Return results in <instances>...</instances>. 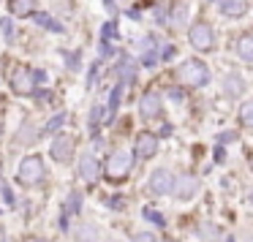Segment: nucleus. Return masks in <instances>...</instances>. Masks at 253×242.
Here are the masks:
<instances>
[{"label":"nucleus","mask_w":253,"mask_h":242,"mask_svg":"<svg viewBox=\"0 0 253 242\" xmlns=\"http://www.w3.org/2000/svg\"><path fill=\"white\" fill-rule=\"evenodd\" d=\"M180 79L188 87H202V84L210 82V68L199 60H185L180 66Z\"/></svg>","instance_id":"obj_1"},{"label":"nucleus","mask_w":253,"mask_h":242,"mask_svg":"<svg viewBox=\"0 0 253 242\" xmlns=\"http://www.w3.org/2000/svg\"><path fill=\"white\" fill-rule=\"evenodd\" d=\"M17 177H19V182H25V185H39V182L44 180V161H41L39 155H28V158H22Z\"/></svg>","instance_id":"obj_2"},{"label":"nucleus","mask_w":253,"mask_h":242,"mask_svg":"<svg viewBox=\"0 0 253 242\" xmlns=\"http://www.w3.org/2000/svg\"><path fill=\"white\" fill-rule=\"evenodd\" d=\"M174 182H177V177L169 169H155L150 174V191L155 196H169V193H174Z\"/></svg>","instance_id":"obj_3"},{"label":"nucleus","mask_w":253,"mask_h":242,"mask_svg":"<svg viewBox=\"0 0 253 242\" xmlns=\"http://www.w3.org/2000/svg\"><path fill=\"white\" fill-rule=\"evenodd\" d=\"M188 36H191V44L196 46V49H202V52H210L215 46V33H212V28H210L207 22L193 25Z\"/></svg>","instance_id":"obj_4"},{"label":"nucleus","mask_w":253,"mask_h":242,"mask_svg":"<svg viewBox=\"0 0 253 242\" xmlns=\"http://www.w3.org/2000/svg\"><path fill=\"white\" fill-rule=\"evenodd\" d=\"M131 153H126V150H117V153H112L109 163H106V174L109 177H126L128 171H131Z\"/></svg>","instance_id":"obj_5"},{"label":"nucleus","mask_w":253,"mask_h":242,"mask_svg":"<svg viewBox=\"0 0 253 242\" xmlns=\"http://www.w3.org/2000/svg\"><path fill=\"white\" fill-rule=\"evenodd\" d=\"M11 87L17 95H30L36 90V71H28V68H19L11 77Z\"/></svg>","instance_id":"obj_6"},{"label":"nucleus","mask_w":253,"mask_h":242,"mask_svg":"<svg viewBox=\"0 0 253 242\" xmlns=\"http://www.w3.org/2000/svg\"><path fill=\"white\" fill-rule=\"evenodd\" d=\"M49 153H52V158L57 161V163H68V161L74 158V139L71 136H57L55 142H52V147H49Z\"/></svg>","instance_id":"obj_7"},{"label":"nucleus","mask_w":253,"mask_h":242,"mask_svg":"<svg viewBox=\"0 0 253 242\" xmlns=\"http://www.w3.org/2000/svg\"><path fill=\"white\" fill-rule=\"evenodd\" d=\"M196 191H199V182H196V177H193V174L177 177V182H174V196L180 199V202L193 199V196H196Z\"/></svg>","instance_id":"obj_8"},{"label":"nucleus","mask_w":253,"mask_h":242,"mask_svg":"<svg viewBox=\"0 0 253 242\" xmlns=\"http://www.w3.org/2000/svg\"><path fill=\"white\" fill-rule=\"evenodd\" d=\"M98 174H101V166H98V161H95V155L84 153L82 158H79V177H82L84 182H95Z\"/></svg>","instance_id":"obj_9"},{"label":"nucleus","mask_w":253,"mask_h":242,"mask_svg":"<svg viewBox=\"0 0 253 242\" xmlns=\"http://www.w3.org/2000/svg\"><path fill=\"white\" fill-rule=\"evenodd\" d=\"M139 115L153 120V117L161 115V95L158 93H144L142 101H139Z\"/></svg>","instance_id":"obj_10"},{"label":"nucleus","mask_w":253,"mask_h":242,"mask_svg":"<svg viewBox=\"0 0 253 242\" xmlns=\"http://www.w3.org/2000/svg\"><path fill=\"white\" fill-rule=\"evenodd\" d=\"M155 150H158V139H155L153 133H142V136L136 139V155L139 158H153Z\"/></svg>","instance_id":"obj_11"},{"label":"nucleus","mask_w":253,"mask_h":242,"mask_svg":"<svg viewBox=\"0 0 253 242\" xmlns=\"http://www.w3.org/2000/svg\"><path fill=\"white\" fill-rule=\"evenodd\" d=\"M82 209V193L79 191H71L66 199V207H63V229L68 226V215H77Z\"/></svg>","instance_id":"obj_12"},{"label":"nucleus","mask_w":253,"mask_h":242,"mask_svg":"<svg viewBox=\"0 0 253 242\" xmlns=\"http://www.w3.org/2000/svg\"><path fill=\"white\" fill-rule=\"evenodd\" d=\"M74 240L77 242H98V226L79 223L77 229H74Z\"/></svg>","instance_id":"obj_13"},{"label":"nucleus","mask_w":253,"mask_h":242,"mask_svg":"<svg viewBox=\"0 0 253 242\" xmlns=\"http://www.w3.org/2000/svg\"><path fill=\"white\" fill-rule=\"evenodd\" d=\"M245 0H220V11L226 17H242L245 14Z\"/></svg>","instance_id":"obj_14"},{"label":"nucleus","mask_w":253,"mask_h":242,"mask_svg":"<svg viewBox=\"0 0 253 242\" xmlns=\"http://www.w3.org/2000/svg\"><path fill=\"white\" fill-rule=\"evenodd\" d=\"M188 19V0H174V11H171V25L182 28Z\"/></svg>","instance_id":"obj_15"},{"label":"nucleus","mask_w":253,"mask_h":242,"mask_svg":"<svg viewBox=\"0 0 253 242\" xmlns=\"http://www.w3.org/2000/svg\"><path fill=\"white\" fill-rule=\"evenodd\" d=\"M36 8V0H11V14L17 17H30Z\"/></svg>","instance_id":"obj_16"},{"label":"nucleus","mask_w":253,"mask_h":242,"mask_svg":"<svg viewBox=\"0 0 253 242\" xmlns=\"http://www.w3.org/2000/svg\"><path fill=\"white\" fill-rule=\"evenodd\" d=\"M237 52H240L242 60L253 63V36H242V39L237 41Z\"/></svg>","instance_id":"obj_17"},{"label":"nucleus","mask_w":253,"mask_h":242,"mask_svg":"<svg viewBox=\"0 0 253 242\" xmlns=\"http://www.w3.org/2000/svg\"><path fill=\"white\" fill-rule=\"evenodd\" d=\"M36 125L33 122H22V128H19V133H17V142L19 144H33L36 142Z\"/></svg>","instance_id":"obj_18"},{"label":"nucleus","mask_w":253,"mask_h":242,"mask_svg":"<svg viewBox=\"0 0 253 242\" xmlns=\"http://www.w3.org/2000/svg\"><path fill=\"white\" fill-rule=\"evenodd\" d=\"M223 87H226V93H229V95H240L242 90H245V82H242L237 74H229V77H226V82H223Z\"/></svg>","instance_id":"obj_19"},{"label":"nucleus","mask_w":253,"mask_h":242,"mask_svg":"<svg viewBox=\"0 0 253 242\" xmlns=\"http://www.w3.org/2000/svg\"><path fill=\"white\" fill-rule=\"evenodd\" d=\"M240 122L253 131V101H248V104L240 106Z\"/></svg>","instance_id":"obj_20"},{"label":"nucleus","mask_w":253,"mask_h":242,"mask_svg":"<svg viewBox=\"0 0 253 242\" xmlns=\"http://www.w3.org/2000/svg\"><path fill=\"white\" fill-rule=\"evenodd\" d=\"M66 120H68V115H66V112H57V115L52 117V120L46 122V125H44V133H55L57 128H63V125H66Z\"/></svg>","instance_id":"obj_21"},{"label":"nucleus","mask_w":253,"mask_h":242,"mask_svg":"<svg viewBox=\"0 0 253 242\" xmlns=\"http://www.w3.org/2000/svg\"><path fill=\"white\" fill-rule=\"evenodd\" d=\"M36 19H39V25H44V28H49L52 30V33H60V25H57L55 22V19H49V17H46V14H39V17H36Z\"/></svg>","instance_id":"obj_22"},{"label":"nucleus","mask_w":253,"mask_h":242,"mask_svg":"<svg viewBox=\"0 0 253 242\" xmlns=\"http://www.w3.org/2000/svg\"><path fill=\"white\" fill-rule=\"evenodd\" d=\"M131 242H158V240H155L153 231H139V234H133Z\"/></svg>","instance_id":"obj_23"},{"label":"nucleus","mask_w":253,"mask_h":242,"mask_svg":"<svg viewBox=\"0 0 253 242\" xmlns=\"http://www.w3.org/2000/svg\"><path fill=\"white\" fill-rule=\"evenodd\" d=\"M0 28H3V33H6V39H8V41L14 39V30H11V19H3V22H0Z\"/></svg>","instance_id":"obj_24"},{"label":"nucleus","mask_w":253,"mask_h":242,"mask_svg":"<svg viewBox=\"0 0 253 242\" xmlns=\"http://www.w3.org/2000/svg\"><path fill=\"white\" fill-rule=\"evenodd\" d=\"M144 218H150V220H155L158 226H164V218H161L158 212H153V209H144Z\"/></svg>","instance_id":"obj_25"},{"label":"nucleus","mask_w":253,"mask_h":242,"mask_svg":"<svg viewBox=\"0 0 253 242\" xmlns=\"http://www.w3.org/2000/svg\"><path fill=\"white\" fill-rule=\"evenodd\" d=\"M98 120H101V106H93V112H90V122L95 125Z\"/></svg>","instance_id":"obj_26"},{"label":"nucleus","mask_w":253,"mask_h":242,"mask_svg":"<svg viewBox=\"0 0 253 242\" xmlns=\"http://www.w3.org/2000/svg\"><path fill=\"white\" fill-rule=\"evenodd\" d=\"M3 196H6V202H8V204H14V193L8 191V185H3Z\"/></svg>","instance_id":"obj_27"},{"label":"nucleus","mask_w":253,"mask_h":242,"mask_svg":"<svg viewBox=\"0 0 253 242\" xmlns=\"http://www.w3.org/2000/svg\"><path fill=\"white\" fill-rule=\"evenodd\" d=\"M234 139H237V133L229 131V133H223V136H220V142H234Z\"/></svg>","instance_id":"obj_28"},{"label":"nucleus","mask_w":253,"mask_h":242,"mask_svg":"<svg viewBox=\"0 0 253 242\" xmlns=\"http://www.w3.org/2000/svg\"><path fill=\"white\" fill-rule=\"evenodd\" d=\"M242 242H253V234H245V237H242Z\"/></svg>","instance_id":"obj_29"},{"label":"nucleus","mask_w":253,"mask_h":242,"mask_svg":"<svg viewBox=\"0 0 253 242\" xmlns=\"http://www.w3.org/2000/svg\"><path fill=\"white\" fill-rule=\"evenodd\" d=\"M0 136H3V120H0Z\"/></svg>","instance_id":"obj_30"},{"label":"nucleus","mask_w":253,"mask_h":242,"mask_svg":"<svg viewBox=\"0 0 253 242\" xmlns=\"http://www.w3.org/2000/svg\"><path fill=\"white\" fill-rule=\"evenodd\" d=\"M30 242H49V240H30Z\"/></svg>","instance_id":"obj_31"},{"label":"nucleus","mask_w":253,"mask_h":242,"mask_svg":"<svg viewBox=\"0 0 253 242\" xmlns=\"http://www.w3.org/2000/svg\"><path fill=\"white\" fill-rule=\"evenodd\" d=\"M251 169H253V155H251Z\"/></svg>","instance_id":"obj_32"},{"label":"nucleus","mask_w":253,"mask_h":242,"mask_svg":"<svg viewBox=\"0 0 253 242\" xmlns=\"http://www.w3.org/2000/svg\"><path fill=\"white\" fill-rule=\"evenodd\" d=\"M3 242H6V240H3Z\"/></svg>","instance_id":"obj_33"}]
</instances>
